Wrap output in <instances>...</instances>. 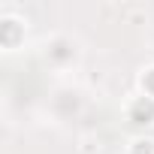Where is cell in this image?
Returning a JSON list of instances; mask_svg holds the SVG:
<instances>
[{
    "label": "cell",
    "mask_w": 154,
    "mask_h": 154,
    "mask_svg": "<svg viewBox=\"0 0 154 154\" xmlns=\"http://www.w3.org/2000/svg\"><path fill=\"white\" fill-rule=\"evenodd\" d=\"M127 154H154V139H145V136L133 139V142H130V151H127Z\"/></svg>",
    "instance_id": "7a4b0ae2"
},
{
    "label": "cell",
    "mask_w": 154,
    "mask_h": 154,
    "mask_svg": "<svg viewBox=\"0 0 154 154\" xmlns=\"http://www.w3.org/2000/svg\"><path fill=\"white\" fill-rule=\"evenodd\" d=\"M130 118H133V124H151L154 121V100L151 97H139L130 106Z\"/></svg>",
    "instance_id": "6da1fadb"
},
{
    "label": "cell",
    "mask_w": 154,
    "mask_h": 154,
    "mask_svg": "<svg viewBox=\"0 0 154 154\" xmlns=\"http://www.w3.org/2000/svg\"><path fill=\"white\" fill-rule=\"evenodd\" d=\"M142 88H145V97L154 100V69H148V72L142 75Z\"/></svg>",
    "instance_id": "3957f363"
}]
</instances>
